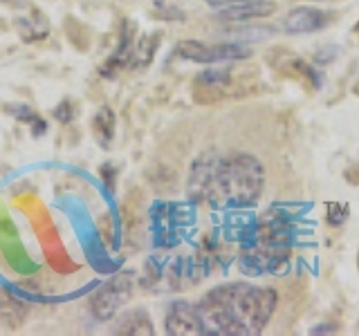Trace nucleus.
<instances>
[{"label":"nucleus","mask_w":359,"mask_h":336,"mask_svg":"<svg viewBox=\"0 0 359 336\" xmlns=\"http://www.w3.org/2000/svg\"><path fill=\"white\" fill-rule=\"evenodd\" d=\"M278 294L272 287L250 283H227L213 287L198 302L205 334L256 336L261 334L276 312Z\"/></svg>","instance_id":"f257e3e1"},{"label":"nucleus","mask_w":359,"mask_h":336,"mask_svg":"<svg viewBox=\"0 0 359 336\" xmlns=\"http://www.w3.org/2000/svg\"><path fill=\"white\" fill-rule=\"evenodd\" d=\"M265 168L250 153H211L205 202L216 209H250L263 195Z\"/></svg>","instance_id":"f03ea898"},{"label":"nucleus","mask_w":359,"mask_h":336,"mask_svg":"<svg viewBox=\"0 0 359 336\" xmlns=\"http://www.w3.org/2000/svg\"><path fill=\"white\" fill-rule=\"evenodd\" d=\"M258 90V70L250 65H231L213 67L198 74L196 78V94L211 97L209 101H218L224 97H245Z\"/></svg>","instance_id":"7ed1b4c3"},{"label":"nucleus","mask_w":359,"mask_h":336,"mask_svg":"<svg viewBox=\"0 0 359 336\" xmlns=\"http://www.w3.org/2000/svg\"><path fill=\"white\" fill-rule=\"evenodd\" d=\"M135 289V276L130 272H119L101 285L90 298V314L97 321H110L126 305Z\"/></svg>","instance_id":"20e7f679"},{"label":"nucleus","mask_w":359,"mask_h":336,"mask_svg":"<svg viewBox=\"0 0 359 336\" xmlns=\"http://www.w3.org/2000/svg\"><path fill=\"white\" fill-rule=\"evenodd\" d=\"M175 54L184 61L194 63H231V61H245L252 56V50L243 43H216L207 45L202 41H180Z\"/></svg>","instance_id":"39448f33"},{"label":"nucleus","mask_w":359,"mask_h":336,"mask_svg":"<svg viewBox=\"0 0 359 336\" xmlns=\"http://www.w3.org/2000/svg\"><path fill=\"white\" fill-rule=\"evenodd\" d=\"M267 59H269V65H272L278 74H283L287 78H294V81L303 83L308 90L321 88L319 72L314 70L306 59H301V56L292 54L287 50H274V52H269Z\"/></svg>","instance_id":"423d86ee"},{"label":"nucleus","mask_w":359,"mask_h":336,"mask_svg":"<svg viewBox=\"0 0 359 336\" xmlns=\"http://www.w3.org/2000/svg\"><path fill=\"white\" fill-rule=\"evenodd\" d=\"M164 332L171 336H198L205 334L198 305H191L187 300H175L166 312L164 318Z\"/></svg>","instance_id":"0eeeda50"},{"label":"nucleus","mask_w":359,"mask_h":336,"mask_svg":"<svg viewBox=\"0 0 359 336\" xmlns=\"http://www.w3.org/2000/svg\"><path fill=\"white\" fill-rule=\"evenodd\" d=\"M332 11H323L319 7H294L283 20V31L299 36V34H314L325 29L332 22Z\"/></svg>","instance_id":"6e6552de"},{"label":"nucleus","mask_w":359,"mask_h":336,"mask_svg":"<svg viewBox=\"0 0 359 336\" xmlns=\"http://www.w3.org/2000/svg\"><path fill=\"white\" fill-rule=\"evenodd\" d=\"M27 316H29L27 302H22L7 289H0V323H3L7 330L16 332L25 325Z\"/></svg>","instance_id":"1a4fd4ad"},{"label":"nucleus","mask_w":359,"mask_h":336,"mask_svg":"<svg viewBox=\"0 0 359 336\" xmlns=\"http://www.w3.org/2000/svg\"><path fill=\"white\" fill-rule=\"evenodd\" d=\"M112 334H121V336H153V321L149 318V314L144 309H133L115 323Z\"/></svg>","instance_id":"9d476101"},{"label":"nucleus","mask_w":359,"mask_h":336,"mask_svg":"<svg viewBox=\"0 0 359 336\" xmlns=\"http://www.w3.org/2000/svg\"><path fill=\"white\" fill-rule=\"evenodd\" d=\"M276 11L274 0H256V3H247L238 7H227L220 9V16L227 20H252V18H267Z\"/></svg>","instance_id":"9b49d317"},{"label":"nucleus","mask_w":359,"mask_h":336,"mask_svg":"<svg viewBox=\"0 0 359 336\" xmlns=\"http://www.w3.org/2000/svg\"><path fill=\"white\" fill-rule=\"evenodd\" d=\"M93 128H95V137L101 146H108L115 137V112L110 108H101L95 119H93Z\"/></svg>","instance_id":"f8f14e48"},{"label":"nucleus","mask_w":359,"mask_h":336,"mask_svg":"<svg viewBox=\"0 0 359 336\" xmlns=\"http://www.w3.org/2000/svg\"><path fill=\"white\" fill-rule=\"evenodd\" d=\"M7 112H11V117H16L18 121L29 123L36 137H39V134H43L45 130H48V126H45V121H43L32 108H27V106H7Z\"/></svg>","instance_id":"ddd939ff"},{"label":"nucleus","mask_w":359,"mask_h":336,"mask_svg":"<svg viewBox=\"0 0 359 336\" xmlns=\"http://www.w3.org/2000/svg\"><path fill=\"white\" fill-rule=\"evenodd\" d=\"M348 216H351V209L346 202H328V206H325V220L330 227H341Z\"/></svg>","instance_id":"4468645a"},{"label":"nucleus","mask_w":359,"mask_h":336,"mask_svg":"<svg viewBox=\"0 0 359 336\" xmlns=\"http://www.w3.org/2000/svg\"><path fill=\"white\" fill-rule=\"evenodd\" d=\"M54 117L59 119L61 123H70V121L74 119V106H72V101H70V99H63L61 104L56 106Z\"/></svg>","instance_id":"2eb2a0df"},{"label":"nucleus","mask_w":359,"mask_h":336,"mask_svg":"<svg viewBox=\"0 0 359 336\" xmlns=\"http://www.w3.org/2000/svg\"><path fill=\"white\" fill-rule=\"evenodd\" d=\"M205 3L213 9H227V7H238V5H247V3H256V0H205Z\"/></svg>","instance_id":"dca6fc26"},{"label":"nucleus","mask_w":359,"mask_h":336,"mask_svg":"<svg viewBox=\"0 0 359 336\" xmlns=\"http://www.w3.org/2000/svg\"><path fill=\"white\" fill-rule=\"evenodd\" d=\"M337 52H339L337 48H325V50H319L317 54H314V61H317V63H330V61L334 59V56H337Z\"/></svg>","instance_id":"f3484780"},{"label":"nucleus","mask_w":359,"mask_h":336,"mask_svg":"<svg viewBox=\"0 0 359 336\" xmlns=\"http://www.w3.org/2000/svg\"><path fill=\"white\" fill-rule=\"evenodd\" d=\"M344 177H346L353 186H359V166H348V168H346V173H344Z\"/></svg>","instance_id":"a211bd4d"},{"label":"nucleus","mask_w":359,"mask_h":336,"mask_svg":"<svg viewBox=\"0 0 359 336\" xmlns=\"http://www.w3.org/2000/svg\"><path fill=\"white\" fill-rule=\"evenodd\" d=\"M334 332H337L334 325H314L310 330V334H334Z\"/></svg>","instance_id":"6ab92c4d"},{"label":"nucleus","mask_w":359,"mask_h":336,"mask_svg":"<svg viewBox=\"0 0 359 336\" xmlns=\"http://www.w3.org/2000/svg\"><path fill=\"white\" fill-rule=\"evenodd\" d=\"M153 3H155L157 7H162V5H164V0H153Z\"/></svg>","instance_id":"aec40b11"},{"label":"nucleus","mask_w":359,"mask_h":336,"mask_svg":"<svg viewBox=\"0 0 359 336\" xmlns=\"http://www.w3.org/2000/svg\"><path fill=\"white\" fill-rule=\"evenodd\" d=\"M355 31H359V22H357V27H355Z\"/></svg>","instance_id":"412c9836"},{"label":"nucleus","mask_w":359,"mask_h":336,"mask_svg":"<svg viewBox=\"0 0 359 336\" xmlns=\"http://www.w3.org/2000/svg\"><path fill=\"white\" fill-rule=\"evenodd\" d=\"M357 265H359V258H357Z\"/></svg>","instance_id":"4be33fe9"},{"label":"nucleus","mask_w":359,"mask_h":336,"mask_svg":"<svg viewBox=\"0 0 359 336\" xmlns=\"http://www.w3.org/2000/svg\"><path fill=\"white\" fill-rule=\"evenodd\" d=\"M319 3H323V0H319Z\"/></svg>","instance_id":"5701e85b"}]
</instances>
